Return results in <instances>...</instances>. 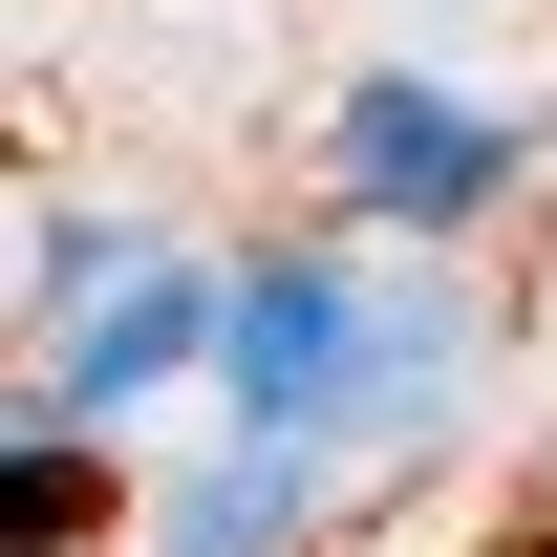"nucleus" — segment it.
I'll return each mask as SVG.
<instances>
[{"label": "nucleus", "mask_w": 557, "mask_h": 557, "mask_svg": "<svg viewBox=\"0 0 557 557\" xmlns=\"http://www.w3.org/2000/svg\"><path fill=\"white\" fill-rule=\"evenodd\" d=\"M472 386V300L429 258H386V236H278V258H236V344H214V408L258 429V450H322V472H364L386 429H429Z\"/></svg>", "instance_id": "obj_1"}, {"label": "nucleus", "mask_w": 557, "mask_h": 557, "mask_svg": "<svg viewBox=\"0 0 557 557\" xmlns=\"http://www.w3.org/2000/svg\"><path fill=\"white\" fill-rule=\"evenodd\" d=\"M515 172H536V129L472 108V86H429V65H364V86H344V214H386L408 258H450Z\"/></svg>", "instance_id": "obj_2"}, {"label": "nucleus", "mask_w": 557, "mask_h": 557, "mask_svg": "<svg viewBox=\"0 0 557 557\" xmlns=\"http://www.w3.org/2000/svg\"><path fill=\"white\" fill-rule=\"evenodd\" d=\"M214 344H236V278H214V258H150L108 322H65V344H44V429H129L150 386H172V364H214Z\"/></svg>", "instance_id": "obj_3"}, {"label": "nucleus", "mask_w": 557, "mask_h": 557, "mask_svg": "<svg viewBox=\"0 0 557 557\" xmlns=\"http://www.w3.org/2000/svg\"><path fill=\"white\" fill-rule=\"evenodd\" d=\"M322 493H344L322 450H258V429H236V472H194V493H172V515H150V557H278Z\"/></svg>", "instance_id": "obj_4"}, {"label": "nucleus", "mask_w": 557, "mask_h": 557, "mask_svg": "<svg viewBox=\"0 0 557 557\" xmlns=\"http://www.w3.org/2000/svg\"><path fill=\"white\" fill-rule=\"evenodd\" d=\"M129 278H150V236H129V214H44V236H22V322L65 344V322H108Z\"/></svg>", "instance_id": "obj_5"}, {"label": "nucleus", "mask_w": 557, "mask_h": 557, "mask_svg": "<svg viewBox=\"0 0 557 557\" xmlns=\"http://www.w3.org/2000/svg\"><path fill=\"white\" fill-rule=\"evenodd\" d=\"M108 536V450L86 429H22V472H0V557H86Z\"/></svg>", "instance_id": "obj_6"}]
</instances>
